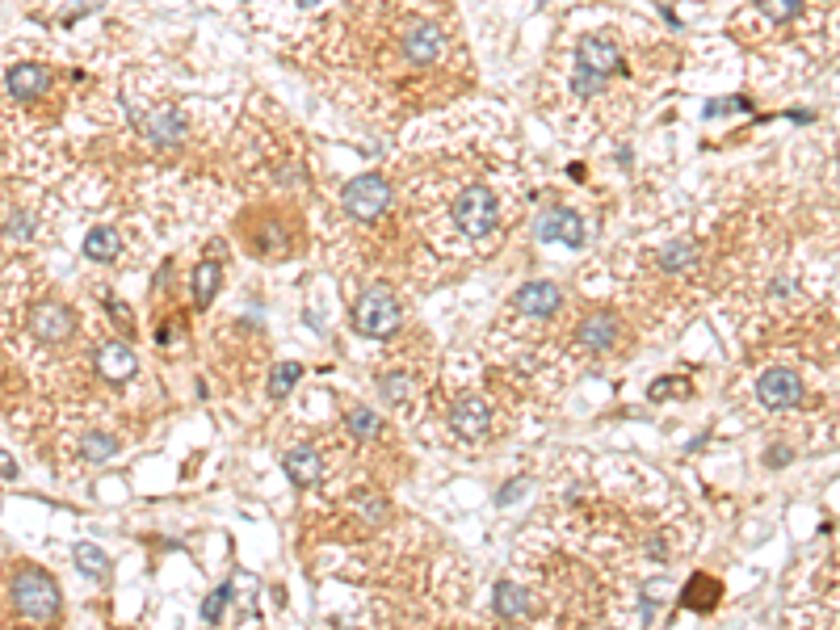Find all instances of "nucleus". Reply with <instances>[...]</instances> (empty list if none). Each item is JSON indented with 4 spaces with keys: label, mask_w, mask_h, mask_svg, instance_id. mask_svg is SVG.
I'll list each match as a JSON object with an SVG mask.
<instances>
[{
    "label": "nucleus",
    "mask_w": 840,
    "mask_h": 630,
    "mask_svg": "<svg viewBox=\"0 0 840 630\" xmlns=\"http://www.w3.org/2000/svg\"><path fill=\"white\" fill-rule=\"evenodd\" d=\"M530 609H534V601H530V588L525 584H517V580H501V584H496V593H491V614H496V618L517 622V618H525Z\"/></svg>",
    "instance_id": "14"
},
{
    "label": "nucleus",
    "mask_w": 840,
    "mask_h": 630,
    "mask_svg": "<svg viewBox=\"0 0 840 630\" xmlns=\"http://www.w3.org/2000/svg\"><path fill=\"white\" fill-rule=\"evenodd\" d=\"M521 492H525V483H517V479H513V483H504V492L496 496V504H513V500L521 496Z\"/></svg>",
    "instance_id": "29"
},
{
    "label": "nucleus",
    "mask_w": 840,
    "mask_h": 630,
    "mask_svg": "<svg viewBox=\"0 0 840 630\" xmlns=\"http://www.w3.org/2000/svg\"><path fill=\"white\" fill-rule=\"evenodd\" d=\"M719 593H723L719 580H710V576H702V572H698V576L685 584V597H681V601H685L689 609H698V614H710V609L719 605Z\"/></svg>",
    "instance_id": "18"
},
{
    "label": "nucleus",
    "mask_w": 840,
    "mask_h": 630,
    "mask_svg": "<svg viewBox=\"0 0 840 630\" xmlns=\"http://www.w3.org/2000/svg\"><path fill=\"white\" fill-rule=\"evenodd\" d=\"M454 223L462 236L471 239H488V231L501 228V198L488 185H467L454 202Z\"/></svg>",
    "instance_id": "2"
},
{
    "label": "nucleus",
    "mask_w": 840,
    "mask_h": 630,
    "mask_svg": "<svg viewBox=\"0 0 840 630\" xmlns=\"http://www.w3.org/2000/svg\"><path fill=\"white\" fill-rule=\"evenodd\" d=\"M756 400H761L764 408H774V412L798 408V403H803V379H798L794 370H786V366L764 370L761 379H756Z\"/></svg>",
    "instance_id": "6"
},
{
    "label": "nucleus",
    "mask_w": 840,
    "mask_h": 630,
    "mask_svg": "<svg viewBox=\"0 0 840 630\" xmlns=\"http://www.w3.org/2000/svg\"><path fill=\"white\" fill-rule=\"evenodd\" d=\"M76 567L85 572V576H93V580H106V576H109L106 551H97L93 543H80V546H76Z\"/></svg>",
    "instance_id": "21"
},
{
    "label": "nucleus",
    "mask_w": 840,
    "mask_h": 630,
    "mask_svg": "<svg viewBox=\"0 0 840 630\" xmlns=\"http://www.w3.org/2000/svg\"><path fill=\"white\" fill-rule=\"evenodd\" d=\"M218 286H223V265H218V261H202L194 269V303L197 307H210V303H215V294H218Z\"/></svg>",
    "instance_id": "20"
},
{
    "label": "nucleus",
    "mask_w": 840,
    "mask_h": 630,
    "mask_svg": "<svg viewBox=\"0 0 840 630\" xmlns=\"http://www.w3.org/2000/svg\"><path fill=\"white\" fill-rule=\"evenodd\" d=\"M450 424H454V433L459 437H483L491 424V408L483 395H462L454 403V412H450Z\"/></svg>",
    "instance_id": "11"
},
{
    "label": "nucleus",
    "mask_w": 840,
    "mask_h": 630,
    "mask_svg": "<svg viewBox=\"0 0 840 630\" xmlns=\"http://www.w3.org/2000/svg\"><path fill=\"white\" fill-rule=\"evenodd\" d=\"M382 395L387 400H408L412 395V379L408 374H382Z\"/></svg>",
    "instance_id": "27"
},
{
    "label": "nucleus",
    "mask_w": 840,
    "mask_h": 630,
    "mask_svg": "<svg viewBox=\"0 0 840 630\" xmlns=\"http://www.w3.org/2000/svg\"><path fill=\"white\" fill-rule=\"evenodd\" d=\"M538 236L542 239H559V244H568V249H584V239H589V228H584V218L568 207H555L546 210L542 223H538Z\"/></svg>",
    "instance_id": "9"
},
{
    "label": "nucleus",
    "mask_w": 840,
    "mask_h": 630,
    "mask_svg": "<svg viewBox=\"0 0 840 630\" xmlns=\"http://www.w3.org/2000/svg\"><path fill=\"white\" fill-rule=\"evenodd\" d=\"M618 320H613L610 311H592L580 320L576 337H580V349H589V353H610L613 345H618Z\"/></svg>",
    "instance_id": "10"
},
{
    "label": "nucleus",
    "mask_w": 840,
    "mask_h": 630,
    "mask_svg": "<svg viewBox=\"0 0 840 630\" xmlns=\"http://www.w3.org/2000/svg\"><path fill=\"white\" fill-rule=\"evenodd\" d=\"M228 597H231V584L215 588V593L202 601V622H210V626H215V622L223 618V609H228Z\"/></svg>",
    "instance_id": "26"
},
{
    "label": "nucleus",
    "mask_w": 840,
    "mask_h": 630,
    "mask_svg": "<svg viewBox=\"0 0 840 630\" xmlns=\"http://www.w3.org/2000/svg\"><path fill=\"white\" fill-rule=\"evenodd\" d=\"M340 202H345V215L358 218V223H374V218L387 215V207H391V181L382 173H361L353 177L349 185H345V194H340Z\"/></svg>",
    "instance_id": "3"
},
{
    "label": "nucleus",
    "mask_w": 840,
    "mask_h": 630,
    "mask_svg": "<svg viewBox=\"0 0 840 630\" xmlns=\"http://www.w3.org/2000/svg\"><path fill=\"white\" fill-rule=\"evenodd\" d=\"M13 605L17 614L30 622H51L59 618V584L46 576L43 567H30L25 564L13 580Z\"/></svg>",
    "instance_id": "1"
},
{
    "label": "nucleus",
    "mask_w": 840,
    "mask_h": 630,
    "mask_svg": "<svg viewBox=\"0 0 840 630\" xmlns=\"http://www.w3.org/2000/svg\"><path fill=\"white\" fill-rule=\"evenodd\" d=\"M319 471H324V462H319L316 450H290L286 454V475L295 479L299 488H311V483H319Z\"/></svg>",
    "instance_id": "17"
},
{
    "label": "nucleus",
    "mask_w": 840,
    "mask_h": 630,
    "mask_svg": "<svg viewBox=\"0 0 840 630\" xmlns=\"http://www.w3.org/2000/svg\"><path fill=\"white\" fill-rule=\"evenodd\" d=\"M97 370L106 374L109 382H127L135 370H139V361H135V353H131L127 340H109V345L97 349Z\"/></svg>",
    "instance_id": "15"
},
{
    "label": "nucleus",
    "mask_w": 840,
    "mask_h": 630,
    "mask_svg": "<svg viewBox=\"0 0 840 630\" xmlns=\"http://www.w3.org/2000/svg\"><path fill=\"white\" fill-rule=\"evenodd\" d=\"M139 131H143V139L156 143V147H177V143L186 139V114L173 106H160L139 122Z\"/></svg>",
    "instance_id": "8"
},
{
    "label": "nucleus",
    "mask_w": 840,
    "mask_h": 630,
    "mask_svg": "<svg viewBox=\"0 0 840 630\" xmlns=\"http://www.w3.org/2000/svg\"><path fill=\"white\" fill-rule=\"evenodd\" d=\"M689 391V382L685 379H660V382H652V400H673V395H685Z\"/></svg>",
    "instance_id": "28"
},
{
    "label": "nucleus",
    "mask_w": 840,
    "mask_h": 630,
    "mask_svg": "<svg viewBox=\"0 0 840 630\" xmlns=\"http://www.w3.org/2000/svg\"><path fill=\"white\" fill-rule=\"evenodd\" d=\"M299 374H303V366H299V361H282V366L273 370V379H269V395H273V400L290 395V387L299 382Z\"/></svg>",
    "instance_id": "23"
},
{
    "label": "nucleus",
    "mask_w": 840,
    "mask_h": 630,
    "mask_svg": "<svg viewBox=\"0 0 840 630\" xmlns=\"http://www.w3.org/2000/svg\"><path fill=\"white\" fill-rule=\"evenodd\" d=\"M299 5H319V0H299Z\"/></svg>",
    "instance_id": "31"
},
{
    "label": "nucleus",
    "mask_w": 840,
    "mask_h": 630,
    "mask_svg": "<svg viewBox=\"0 0 840 630\" xmlns=\"http://www.w3.org/2000/svg\"><path fill=\"white\" fill-rule=\"evenodd\" d=\"M0 475H5V479H13V475H17V467H13V458L5 454V450H0Z\"/></svg>",
    "instance_id": "30"
},
{
    "label": "nucleus",
    "mask_w": 840,
    "mask_h": 630,
    "mask_svg": "<svg viewBox=\"0 0 840 630\" xmlns=\"http://www.w3.org/2000/svg\"><path fill=\"white\" fill-rule=\"evenodd\" d=\"M118 252H122V236H118V228H109V223H97V228L88 231L85 236V257L88 261H118Z\"/></svg>",
    "instance_id": "16"
},
{
    "label": "nucleus",
    "mask_w": 840,
    "mask_h": 630,
    "mask_svg": "<svg viewBox=\"0 0 840 630\" xmlns=\"http://www.w3.org/2000/svg\"><path fill=\"white\" fill-rule=\"evenodd\" d=\"M349 429H353V437H379L382 433V421L370 412V408H353V412H349Z\"/></svg>",
    "instance_id": "25"
},
{
    "label": "nucleus",
    "mask_w": 840,
    "mask_h": 630,
    "mask_svg": "<svg viewBox=\"0 0 840 630\" xmlns=\"http://www.w3.org/2000/svg\"><path fill=\"white\" fill-rule=\"evenodd\" d=\"M353 328L361 337H391L400 328V303L387 286H370L361 290V299L353 303Z\"/></svg>",
    "instance_id": "4"
},
{
    "label": "nucleus",
    "mask_w": 840,
    "mask_h": 630,
    "mask_svg": "<svg viewBox=\"0 0 840 630\" xmlns=\"http://www.w3.org/2000/svg\"><path fill=\"white\" fill-rule=\"evenodd\" d=\"M576 67L580 72H589V76H601L610 80L618 76V72H626V59H622V43L613 38V34H589L584 43H580L576 51Z\"/></svg>",
    "instance_id": "5"
},
{
    "label": "nucleus",
    "mask_w": 840,
    "mask_h": 630,
    "mask_svg": "<svg viewBox=\"0 0 840 630\" xmlns=\"http://www.w3.org/2000/svg\"><path fill=\"white\" fill-rule=\"evenodd\" d=\"M30 332L38 340H46V345H59V340H67L76 332V311L67 303H59V299H46V303H38L30 311Z\"/></svg>",
    "instance_id": "7"
},
{
    "label": "nucleus",
    "mask_w": 840,
    "mask_h": 630,
    "mask_svg": "<svg viewBox=\"0 0 840 630\" xmlns=\"http://www.w3.org/2000/svg\"><path fill=\"white\" fill-rule=\"evenodd\" d=\"M559 303H563V294H559V286L555 282H530V286H521V290L513 294V307L521 315H555L559 311Z\"/></svg>",
    "instance_id": "13"
},
{
    "label": "nucleus",
    "mask_w": 840,
    "mask_h": 630,
    "mask_svg": "<svg viewBox=\"0 0 840 630\" xmlns=\"http://www.w3.org/2000/svg\"><path fill=\"white\" fill-rule=\"evenodd\" d=\"M756 9H761L769 22L786 25V22H794L798 13H803V0H756Z\"/></svg>",
    "instance_id": "22"
},
{
    "label": "nucleus",
    "mask_w": 840,
    "mask_h": 630,
    "mask_svg": "<svg viewBox=\"0 0 840 630\" xmlns=\"http://www.w3.org/2000/svg\"><path fill=\"white\" fill-rule=\"evenodd\" d=\"M118 454V442L106 433H88L85 437V458L88 462H109V458Z\"/></svg>",
    "instance_id": "24"
},
{
    "label": "nucleus",
    "mask_w": 840,
    "mask_h": 630,
    "mask_svg": "<svg viewBox=\"0 0 840 630\" xmlns=\"http://www.w3.org/2000/svg\"><path fill=\"white\" fill-rule=\"evenodd\" d=\"M693 261H698V244H693V239H673V244H664V249L655 252V265L664 273H681Z\"/></svg>",
    "instance_id": "19"
},
{
    "label": "nucleus",
    "mask_w": 840,
    "mask_h": 630,
    "mask_svg": "<svg viewBox=\"0 0 840 630\" xmlns=\"http://www.w3.org/2000/svg\"><path fill=\"white\" fill-rule=\"evenodd\" d=\"M51 85H55V76H51V67H43V64H17L9 72V93L17 101H38L43 93H51Z\"/></svg>",
    "instance_id": "12"
}]
</instances>
